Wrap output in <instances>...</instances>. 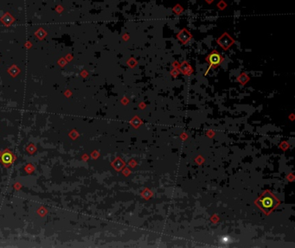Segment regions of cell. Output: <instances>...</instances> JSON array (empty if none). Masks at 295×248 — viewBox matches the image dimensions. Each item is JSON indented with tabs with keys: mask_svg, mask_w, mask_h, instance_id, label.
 <instances>
[{
	"mask_svg": "<svg viewBox=\"0 0 295 248\" xmlns=\"http://www.w3.org/2000/svg\"><path fill=\"white\" fill-rule=\"evenodd\" d=\"M261 201V204H262V208H272V207H274V198L269 195V194H266L263 198L260 200Z\"/></svg>",
	"mask_w": 295,
	"mask_h": 248,
	"instance_id": "cell-4",
	"label": "cell"
},
{
	"mask_svg": "<svg viewBox=\"0 0 295 248\" xmlns=\"http://www.w3.org/2000/svg\"><path fill=\"white\" fill-rule=\"evenodd\" d=\"M1 160L5 164H11L13 161V157H12L11 153H10V152L4 153L2 158H1Z\"/></svg>",
	"mask_w": 295,
	"mask_h": 248,
	"instance_id": "cell-5",
	"label": "cell"
},
{
	"mask_svg": "<svg viewBox=\"0 0 295 248\" xmlns=\"http://www.w3.org/2000/svg\"><path fill=\"white\" fill-rule=\"evenodd\" d=\"M176 37H178V39L180 42H182V43L184 44V43H188V41H190L192 38V35H191V33L189 31L188 29H183L182 30H180V32L178 34Z\"/></svg>",
	"mask_w": 295,
	"mask_h": 248,
	"instance_id": "cell-3",
	"label": "cell"
},
{
	"mask_svg": "<svg viewBox=\"0 0 295 248\" xmlns=\"http://www.w3.org/2000/svg\"><path fill=\"white\" fill-rule=\"evenodd\" d=\"M172 11H173V12H174L175 14H176V15H180V14L183 12L184 8H183L179 4H178V5H176L173 7Z\"/></svg>",
	"mask_w": 295,
	"mask_h": 248,
	"instance_id": "cell-6",
	"label": "cell"
},
{
	"mask_svg": "<svg viewBox=\"0 0 295 248\" xmlns=\"http://www.w3.org/2000/svg\"><path fill=\"white\" fill-rule=\"evenodd\" d=\"M206 60H207V61L210 63V68L211 67H216V66L220 65L221 62L222 61V60H223V58L219 53H217L216 50H214L210 55H208V57L206 58Z\"/></svg>",
	"mask_w": 295,
	"mask_h": 248,
	"instance_id": "cell-2",
	"label": "cell"
},
{
	"mask_svg": "<svg viewBox=\"0 0 295 248\" xmlns=\"http://www.w3.org/2000/svg\"><path fill=\"white\" fill-rule=\"evenodd\" d=\"M205 2L207 3V4H209V5H210V4H212L214 2V0H205Z\"/></svg>",
	"mask_w": 295,
	"mask_h": 248,
	"instance_id": "cell-8",
	"label": "cell"
},
{
	"mask_svg": "<svg viewBox=\"0 0 295 248\" xmlns=\"http://www.w3.org/2000/svg\"><path fill=\"white\" fill-rule=\"evenodd\" d=\"M234 43V40L229 36L228 32H224L218 39H217V43L223 49H228L233 43Z\"/></svg>",
	"mask_w": 295,
	"mask_h": 248,
	"instance_id": "cell-1",
	"label": "cell"
},
{
	"mask_svg": "<svg viewBox=\"0 0 295 248\" xmlns=\"http://www.w3.org/2000/svg\"><path fill=\"white\" fill-rule=\"evenodd\" d=\"M227 6H228V5H227V4L225 3L224 0H221V1L217 4V8H218L219 10H221V11L225 10Z\"/></svg>",
	"mask_w": 295,
	"mask_h": 248,
	"instance_id": "cell-7",
	"label": "cell"
}]
</instances>
